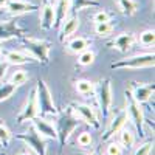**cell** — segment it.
Masks as SVG:
<instances>
[{
    "mask_svg": "<svg viewBox=\"0 0 155 155\" xmlns=\"http://www.w3.org/2000/svg\"><path fill=\"white\" fill-rule=\"evenodd\" d=\"M120 134V144L123 147H132L134 143H135V135L132 130H129V129H121V130L118 132Z\"/></svg>",
    "mask_w": 155,
    "mask_h": 155,
    "instance_id": "24",
    "label": "cell"
},
{
    "mask_svg": "<svg viewBox=\"0 0 155 155\" xmlns=\"http://www.w3.org/2000/svg\"><path fill=\"white\" fill-rule=\"evenodd\" d=\"M153 51L146 54H137L132 58H126L113 62L110 68L112 70H120V68H144V67H153Z\"/></svg>",
    "mask_w": 155,
    "mask_h": 155,
    "instance_id": "6",
    "label": "cell"
},
{
    "mask_svg": "<svg viewBox=\"0 0 155 155\" xmlns=\"http://www.w3.org/2000/svg\"><path fill=\"white\" fill-rule=\"evenodd\" d=\"M126 121H127V112H126V109H123V110H120L118 113H116L115 118L110 121L109 127L106 129V132H104V135L101 137V140L102 141H109L115 134H118L121 129L124 127Z\"/></svg>",
    "mask_w": 155,
    "mask_h": 155,
    "instance_id": "11",
    "label": "cell"
},
{
    "mask_svg": "<svg viewBox=\"0 0 155 155\" xmlns=\"http://www.w3.org/2000/svg\"><path fill=\"white\" fill-rule=\"evenodd\" d=\"M79 126V118L73 115L71 107L64 112L59 118H58V127H56V132H58V140H59V150L64 149V146L67 144V141L70 138V135L73 134V130Z\"/></svg>",
    "mask_w": 155,
    "mask_h": 155,
    "instance_id": "1",
    "label": "cell"
},
{
    "mask_svg": "<svg viewBox=\"0 0 155 155\" xmlns=\"http://www.w3.org/2000/svg\"><path fill=\"white\" fill-rule=\"evenodd\" d=\"M78 144L82 146V147H87L92 144V135H90L88 132H82L79 134V137H78Z\"/></svg>",
    "mask_w": 155,
    "mask_h": 155,
    "instance_id": "33",
    "label": "cell"
},
{
    "mask_svg": "<svg viewBox=\"0 0 155 155\" xmlns=\"http://www.w3.org/2000/svg\"><path fill=\"white\" fill-rule=\"evenodd\" d=\"M95 51H92V50H84V51H81L79 53V58H78V64L79 65H92V64L95 62Z\"/></svg>",
    "mask_w": 155,
    "mask_h": 155,
    "instance_id": "27",
    "label": "cell"
},
{
    "mask_svg": "<svg viewBox=\"0 0 155 155\" xmlns=\"http://www.w3.org/2000/svg\"><path fill=\"white\" fill-rule=\"evenodd\" d=\"M70 107H71L73 113H76L78 118H79L81 121H84L85 124L92 126L93 129H99L101 127V121L98 120L96 112L90 106H87V104H71Z\"/></svg>",
    "mask_w": 155,
    "mask_h": 155,
    "instance_id": "8",
    "label": "cell"
},
{
    "mask_svg": "<svg viewBox=\"0 0 155 155\" xmlns=\"http://www.w3.org/2000/svg\"><path fill=\"white\" fill-rule=\"evenodd\" d=\"M27 34V30L20 27L19 22L14 19L0 22V41H9L12 37H23Z\"/></svg>",
    "mask_w": 155,
    "mask_h": 155,
    "instance_id": "9",
    "label": "cell"
},
{
    "mask_svg": "<svg viewBox=\"0 0 155 155\" xmlns=\"http://www.w3.org/2000/svg\"><path fill=\"white\" fill-rule=\"evenodd\" d=\"M116 2H118V6L124 16L132 17L134 14H137V11H138L137 2H134V0H116Z\"/></svg>",
    "mask_w": 155,
    "mask_h": 155,
    "instance_id": "23",
    "label": "cell"
},
{
    "mask_svg": "<svg viewBox=\"0 0 155 155\" xmlns=\"http://www.w3.org/2000/svg\"><path fill=\"white\" fill-rule=\"evenodd\" d=\"M8 67H9V64L6 61H0V79H3L6 71H8Z\"/></svg>",
    "mask_w": 155,
    "mask_h": 155,
    "instance_id": "35",
    "label": "cell"
},
{
    "mask_svg": "<svg viewBox=\"0 0 155 155\" xmlns=\"http://www.w3.org/2000/svg\"><path fill=\"white\" fill-rule=\"evenodd\" d=\"M41 27L42 30L48 31L54 27V8L50 3L44 5L42 12H41Z\"/></svg>",
    "mask_w": 155,
    "mask_h": 155,
    "instance_id": "19",
    "label": "cell"
},
{
    "mask_svg": "<svg viewBox=\"0 0 155 155\" xmlns=\"http://www.w3.org/2000/svg\"><path fill=\"white\" fill-rule=\"evenodd\" d=\"M11 132H9V129L0 121V143H2L3 146H6L9 143V140H11Z\"/></svg>",
    "mask_w": 155,
    "mask_h": 155,
    "instance_id": "30",
    "label": "cell"
},
{
    "mask_svg": "<svg viewBox=\"0 0 155 155\" xmlns=\"http://www.w3.org/2000/svg\"><path fill=\"white\" fill-rule=\"evenodd\" d=\"M5 8L8 9V12H11L12 16H19V14H25V12H33L39 6L34 5V3L23 2V0H8V2L5 3Z\"/></svg>",
    "mask_w": 155,
    "mask_h": 155,
    "instance_id": "14",
    "label": "cell"
},
{
    "mask_svg": "<svg viewBox=\"0 0 155 155\" xmlns=\"http://www.w3.org/2000/svg\"><path fill=\"white\" fill-rule=\"evenodd\" d=\"M16 138L25 141L37 155H47V143L42 138V135L39 134L34 127H31L30 130L25 132V134H17Z\"/></svg>",
    "mask_w": 155,
    "mask_h": 155,
    "instance_id": "7",
    "label": "cell"
},
{
    "mask_svg": "<svg viewBox=\"0 0 155 155\" xmlns=\"http://www.w3.org/2000/svg\"><path fill=\"white\" fill-rule=\"evenodd\" d=\"M0 155H5V153H3V152H0Z\"/></svg>",
    "mask_w": 155,
    "mask_h": 155,
    "instance_id": "38",
    "label": "cell"
},
{
    "mask_svg": "<svg viewBox=\"0 0 155 155\" xmlns=\"http://www.w3.org/2000/svg\"><path fill=\"white\" fill-rule=\"evenodd\" d=\"M155 42V33L153 30H146L140 34V44L144 47H153Z\"/></svg>",
    "mask_w": 155,
    "mask_h": 155,
    "instance_id": "28",
    "label": "cell"
},
{
    "mask_svg": "<svg viewBox=\"0 0 155 155\" xmlns=\"http://www.w3.org/2000/svg\"><path fill=\"white\" fill-rule=\"evenodd\" d=\"M107 155H123V146L120 143H109Z\"/></svg>",
    "mask_w": 155,
    "mask_h": 155,
    "instance_id": "34",
    "label": "cell"
},
{
    "mask_svg": "<svg viewBox=\"0 0 155 155\" xmlns=\"http://www.w3.org/2000/svg\"><path fill=\"white\" fill-rule=\"evenodd\" d=\"M22 41V45L25 48L27 53H30V56L37 61L47 65L50 62V50H51V45L45 41H41V39H33V37H20Z\"/></svg>",
    "mask_w": 155,
    "mask_h": 155,
    "instance_id": "2",
    "label": "cell"
},
{
    "mask_svg": "<svg viewBox=\"0 0 155 155\" xmlns=\"http://www.w3.org/2000/svg\"><path fill=\"white\" fill-rule=\"evenodd\" d=\"M45 2H47V3H48V2H50V0H45Z\"/></svg>",
    "mask_w": 155,
    "mask_h": 155,
    "instance_id": "40",
    "label": "cell"
},
{
    "mask_svg": "<svg viewBox=\"0 0 155 155\" xmlns=\"http://www.w3.org/2000/svg\"><path fill=\"white\" fill-rule=\"evenodd\" d=\"M6 2H8V0H0V8H3Z\"/></svg>",
    "mask_w": 155,
    "mask_h": 155,
    "instance_id": "36",
    "label": "cell"
},
{
    "mask_svg": "<svg viewBox=\"0 0 155 155\" xmlns=\"http://www.w3.org/2000/svg\"><path fill=\"white\" fill-rule=\"evenodd\" d=\"M74 88H76V92L82 95V96H90V95H93L95 93V85L92 81H87V79H79V81H76L74 82Z\"/></svg>",
    "mask_w": 155,
    "mask_h": 155,
    "instance_id": "21",
    "label": "cell"
},
{
    "mask_svg": "<svg viewBox=\"0 0 155 155\" xmlns=\"http://www.w3.org/2000/svg\"><path fill=\"white\" fill-rule=\"evenodd\" d=\"M129 90H130L134 99L138 101L140 104H143V102H147V101L150 99V96L153 95L155 87H153V84H146V85H143V84L134 82V85L129 88Z\"/></svg>",
    "mask_w": 155,
    "mask_h": 155,
    "instance_id": "13",
    "label": "cell"
},
{
    "mask_svg": "<svg viewBox=\"0 0 155 155\" xmlns=\"http://www.w3.org/2000/svg\"><path fill=\"white\" fill-rule=\"evenodd\" d=\"M36 98H37V107L41 115H58L59 110L53 101L51 92L44 79H39L36 84Z\"/></svg>",
    "mask_w": 155,
    "mask_h": 155,
    "instance_id": "3",
    "label": "cell"
},
{
    "mask_svg": "<svg viewBox=\"0 0 155 155\" xmlns=\"http://www.w3.org/2000/svg\"><path fill=\"white\" fill-rule=\"evenodd\" d=\"M2 54H3V53H2V47H0V59H2Z\"/></svg>",
    "mask_w": 155,
    "mask_h": 155,
    "instance_id": "37",
    "label": "cell"
},
{
    "mask_svg": "<svg viewBox=\"0 0 155 155\" xmlns=\"http://www.w3.org/2000/svg\"><path fill=\"white\" fill-rule=\"evenodd\" d=\"M28 81V73L25 71V70H17V71H14L12 73V76H11V81L9 82H12L14 85H23L25 82Z\"/></svg>",
    "mask_w": 155,
    "mask_h": 155,
    "instance_id": "29",
    "label": "cell"
},
{
    "mask_svg": "<svg viewBox=\"0 0 155 155\" xmlns=\"http://www.w3.org/2000/svg\"><path fill=\"white\" fill-rule=\"evenodd\" d=\"M95 92H96V96H98V104H99L101 116H102V120H107L110 107H112V101H113V96H112V84H110L109 78H104V79H101L98 82Z\"/></svg>",
    "mask_w": 155,
    "mask_h": 155,
    "instance_id": "5",
    "label": "cell"
},
{
    "mask_svg": "<svg viewBox=\"0 0 155 155\" xmlns=\"http://www.w3.org/2000/svg\"><path fill=\"white\" fill-rule=\"evenodd\" d=\"M126 95V112H127V118H130V121L134 123V126L137 127V130L140 134V137H144V113L143 109H141V104L138 101L134 99L130 90H126L124 92Z\"/></svg>",
    "mask_w": 155,
    "mask_h": 155,
    "instance_id": "4",
    "label": "cell"
},
{
    "mask_svg": "<svg viewBox=\"0 0 155 155\" xmlns=\"http://www.w3.org/2000/svg\"><path fill=\"white\" fill-rule=\"evenodd\" d=\"M152 149H153V143H152V141H146V143L141 144L132 155H150Z\"/></svg>",
    "mask_w": 155,
    "mask_h": 155,
    "instance_id": "31",
    "label": "cell"
},
{
    "mask_svg": "<svg viewBox=\"0 0 155 155\" xmlns=\"http://www.w3.org/2000/svg\"><path fill=\"white\" fill-rule=\"evenodd\" d=\"M70 12V0H58L54 6V28H59L61 23L67 19Z\"/></svg>",
    "mask_w": 155,
    "mask_h": 155,
    "instance_id": "18",
    "label": "cell"
},
{
    "mask_svg": "<svg viewBox=\"0 0 155 155\" xmlns=\"http://www.w3.org/2000/svg\"><path fill=\"white\" fill-rule=\"evenodd\" d=\"M59 28H61V31H59V41L64 42L65 39H68L71 34H74L78 31V28H79V17H78V16L67 17L65 20L61 23Z\"/></svg>",
    "mask_w": 155,
    "mask_h": 155,
    "instance_id": "15",
    "label": "cell"
},
{
    "mask_svg": "<svg viewBox=\"0 0 155 155\" xmlns=\"http://www.w3.org/2000/svg\"><path fill=\"white\" fill-rule=\"evenodd\" d=\"M3 59L9 64H12V65H23V64H28V62H33L34 59L27 54V53H22V51H6V53L2 54Z\"/></svg>",
    "mask_w": 155,
    "mask_h": 155,
    "instance_id": "17",
    "label": "cell"
},
{
    "mask_svg": "<svg viewBox=\"0 0 155 155\" xmlns=\"http://www.w3.org/2000/svg\"><path fill=\"white\" fill-rule=\"evenodd\" d=\"M135 44V34L134 33H123L120 36H116L113 41H110L107 44V47L110 48H116L121 53H127Z\"/></svg>",
    "mask_w": 155,
    "mask_h": 155,
    "instance_id": "12",
    "label": "cell"
},
{
    "mask_svg": "<svg viewBox=\"0 0 155 155\" xmlns=\"http://www.w3.org/2000/svg\"><path fill=\"white\" fill-rule=\"evenodd\" d=\"M20 155H28V153H20Z\"/></svg>",
    "mask_w": 155,
    "mask_h": 155,
    "instance_id": "39",
    "label": "cell"
},
{
    "mask_svg": "<svg viewBox=\"0 0 155 155\" xmlns=\"http://www.w3.org/2000/svg\"><path fill=\"white\" fill-rule=\"evenodd\" d=\"M93 22L95 23H102V22H110V14L104 9H99L93 14Z\"/></svg>",
    "mask_w": 155,
    "mask_h": 155,
    "instance_id": "32",
    "label": "cell"
},
{
    "mask_svg": "<svg viewBox=\"0 0 155 155\" xmlns=\"http://www.w3.org/2000/svg\"><path fill=\"white\" fill-rule=\"evenodd\" d=\"M16 90H17V85H14L12 82H5V84H2V85H0V102L9 99L12 95L16 93Z\"/></svg>",
    "mask_w": 155,
    "mask_h": 155,
    "instance_id": "25",
    "label": "cell"
},
{
    "mask_svg": "<svg viewBox=\"0 0 155 155\" xmlns=\"http://www.w3.org/2000/svg\"><path fill=\"white\" fill-rule=\"evenodd\" d=\"M33 123V127L36 130L44 135V137H48V138H53V140H58V132H56V127H53V124H50L47 120L41 118V116H36V118L31 120Z\"/></svg>",
    "mask_w": 155,
    "mask_h": 155,
    "instance_id": "16",
    "label": "cell"
},
{
    "mask_svg": "<svg viewBox=\"0 0 155 155\" xmlns=\"http://www.w3.org/2000/svg\"><path fill=\"white\" fill-rule=\"evenodd\" d=\"M95 33L99 37H107L113 33V23L110 22H102V23H95Z\"/></svg>",
    "mask_w": 155,
    "mask_h": 155,
    "instance_id": "26",
    "label": "cell"
},
{
    "mask_svg": "<svg viewBox=\"0 0 155 155\" xmlns=\"http://www.w3.org/2000/svg\"><path fill=\"white\" fill-rule=\"evenodd\" d=\"M88 47H90V41L85 37H74L68 42V50L71 53H76V54H79L81 51L87 50Z\"/></svg>",
    "mask_w": 155,
    "mask_h": 155,
    "instance_id": "22",
    "label": "cell"
},
{
    "mask_svg": "<svg viewBox=\"0 0 155 155\" xmlns=\"http://www.w3.org/2000/svg\"><path fill=\"white\" fill-rule=\"evenodd\" d=\"M39 115V107H37V98H36V88L31 90V93L28 96V101L27 104H25V107L22 109V112L17 115L16 121L19 124L25 123V121H31L33 118H36V116Z\"/></svg>",
    "mask_w": 155,
    "mask_h": 155,
    "instance_id": "10",
    "label": "cell"
},
{
    "mask_svg": "<svg viewBox=\"0 0 155 155\" xmlns=\"http://www.w3.org/2000/svg\"><path fill=\"white\" fill-rule=\"evenodd\" d=\"M101 3L98 0H70V11L79 12L85 8H98Z\"/></svg>",
    "mask_w": 155,
    "mask_h": 155,
    "instance_id": "20",
    "label": "cell"
},
{
    "mask_svg": "<svg viewBox=\"0 0 155 155\" xmlns=\"http://www.w3.org/2000/svg\"><path fill=\"white\" fill-rule=\"evenodd\" d=\"M90 155H93V153H90Z\"/></svg>",
    "mask_w": 155,
    "mask_h": 155,
    "instance_id": "41",
    "label": "cell"
}]
</instances>
